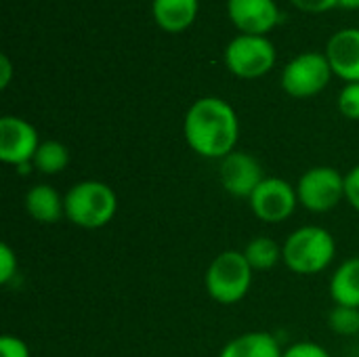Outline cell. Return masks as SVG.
Instances as JSON below:
<instances>
[{
	"label": "cell",
	"mask_w": 359,
	"mask_h": 357,
	"mask_svg": "<svg viewBox=\"0 0 359 357\" xmlns=\"http://www.w3.org/2000/svg\"><path fill=\"white\" fill-rule=\"evenodd\" d=\"M252 274L255 269L242 250H225L208 265L204 284L212 301L219 305H236L248 295L252 286Z\"/></svg>",
	"instance_id": "obj_4"
},
{
	"label": "cell",
	"mask_w": 359,
	"mask_h": 357,
	"mask_svg": "<svg viewBox=\"0 0 359 357\" xmlns=\"http://www.w3.org/2000/svg\"><path fill=\"white\" fill-rule=\"evenodd\" d=\"M339 6L341 8H347V11H358L359 0H339Z\"/></svg>",
	"instance_id": "obj_27"
},
{
	"label": "cell",
	"mask_w": 359,
	"mask_h": 357,
	"mask_svg": "<svg viewBox=\"0 0 359 357\" xmlns=\"http://www.w3.org/2000/svg\"><path fill=\"white\" fill-rule=\"evenodd\" d=\"M13 78V65L6 55H0V88H6Z\"/></svg>",
	"instance_id": "obj_26"
},
{
	"label": "cell",
	"mask_w": 359,
	"mask_h": 357,
	"mask_svg": "<svg viewBox=\"0 0 359 357\" xmlns=\"http://www.w3.org/2000/svg\"><path fill=\"white\" fill-rule=\"evenodd\" d=\"M328 326L334 335H341V337L359 335V309L334 305L328 314Z\"/></svg>",
	"instance_id": "obj_19"
},
{
	"label": "cell",
	"mask_w": 359,
	"mask_h": 357,
	"mask_svg": "<svg viewBox=\"0 0 359 357\" xmlns=\"http://www.w3.org/2000/svg\"><path fill=\"white\" fill-rule=\"evenodd\" d=\"M297 196L299 204L309 213H330L345 200V175L332 166H313L301 175Z\"/></svg>",
	"instance_id": "obj_6"
},
{
	"label": "cell",
	"mask_w": 359,
	"mask_h": 357,
	"mask_svg": "<svg viewBox=\"0 0 359 357\" xmlns=\"http://www.w3.org/2000/svg\"><path fill=\"white\" fill-rule=\"evenodd\" d=\"M40 137L34 124L17 116L0 118V160L11 166H21L34 162L40 147Z\"/></svg>",
	"instance_id": "obj_9"
},
{
	"label": "cell",
	"mask_w": 359,
	"mask_h": 357,
	"mask_svg": "<svg viewBox=\"0 0 359 357\" xmlns=\"http://www.w3.org/2000/svg\"><path fill=\"white\" fill-rule=\"evenodd\" d=\"M242 252L255 271H269L282 261V246L267 236L252 238Z\"/></svg>",
	"instance_id": "obj_17"
},
{
	"label": "cell",
	"mask_w": 359,
	"mask_h": 357,
	"mask_svg": "<svg viewBox=\"0 0 359 357\" xmlns=\"http://www.w3.org/2000/svg\"><path fill=\"white\" fill-rule=\"evenodd\" d=\"M227 15L240 34L265 36L282 19L276 0H227Z\"/></svg>",
	"instance_id": "obj_11"
},
{
	"label": "cell",
	"mask_w": 359,
	"mask_h": 357,
	"mask_svg": "<svg viewBox=\"0 0 359 357\" xmlns=\"http://www.w3.org/2000/svg\"><path fill=\"white\" fill-rule=\"evenodd\" d=\"M200 0H151V15L160 29L181 34L198 17Z\"/></svg>",
	"instance_id": "obj_13"
},
{
	"label": "cell",
	"mask_w": 359,
	"mask_h": 357,
	"mask_svg": "<svg viewBox=\"0 0 359 357\" xmlns=\"http://www.w3.org/2000/svg\"><path fill=\"white\" fill-rule=\"evenodd\" d=\"M332 78V67L322 53H301L282 72V88L294 99L320 95Z\"/></svg>",
	"instance_id": "obj_7"
},
{
	"label": "cell",
	"mask_w": 359,
	"mask_h": 357,
	"mask_svg": "<svg viewBox=\"0 0 359 357\" xmlns=\"http://www.w3.org/2000/svg\"><path fill=\"white\" fill-rule=\"evenodd\" d=\"M252 215L263 223H282L290 219L299 206L297 187L280 177H265L248 198Z\"/></svg>",
	"instance_id": "obj_8"
},
{
	"label": "cell",
	"mask_w": 359,
	"mask_h": 357,
	"mask_svg": "<svg viewBox=\"0 0 359 357\" xmlns=\"http://www.w3.org/2000/svg\"><path fill=\"white\" fill-rule=\"evenodd\" d=\"M276 46L265 36H236L225 48L227 69L242 80H255L265 76L276 65Z\"/></svg>",
	"instance_id": "obj_5"
},
{
	"label": "cell",
	"mask_w": 359,
	"mask_h": 357,
	"mask_svg": "<svg viewBox=\"0 0 359 357\" xmlns=\"http://www.w3.org/2000/svg\"><path fill=\"white\" fill-rule=\"evenodd\" d=\"M334 257L337 240L320 225H303L294 229L282 246V261L297 276H318L332 265Z\"/></svg>",
	"instance_id": "obj_2"
},
{
	"label": "cell",
	"mask_w": 359,
	"mask_h": 357,
	"mask_svg": "<svg viewBox=\"0 0 359 357\" xmlns=\"http://www.w3.org/2000/svg\"><path fill=\"white\" fill-rule=\"evenodd\" d=\"M25 210L27 215L38 221V223H44V225H53L57 221H61L65 217V200L63 196L46 185V183H40V185H34L32 189H27L25 194Z\"/></svg>",
	"instance_id": "obj_14"
},
{
	"label": "cell",
	"mask_w": 359,
	"mask_h": 357,
	"mask_svg": "<svg viewBox=\"0 0 359 357\" xmlns=\"http://www.w3.org/2000/svg\"><path fill=\"white\" fill-rule=\"evenodd\" d=\"M183 135L187 145L202 158L223 160L236 151L240 120L231 103L219 97H202L185 114Z\"/></svg>",
	"instance_id": "obj_1"
},
{
	"label": "cell",
	"mask_w": 359,
	"mask_h": 357,
	"mask_svg": "<svg viewBox=\"0 0 359 357\" xmlns=\"http://www.w3.org/2000/svg\"><path fill=\"white\" fill-rule=\"evenodd\" d=\"M219 179L225 191L233 198H250L263 177L261 162L248 151H231L219 164Z\"/></svg>",
	"instance_id": "obj_10"
},
{
	"label": "cell",
	"mask_w": 359,
	"mask_h": 357,
	"mask_svg": "<svg viewBox=\"0 0 359 357\" xmlns=\"http://www.w3.org/2000/svg\"><path fill=\"white\" fill-rule=\"evenodd\" d=\"M345 200L359 213V164L345 175Z\"/></svg>",
	"instance_id": "obj_24"
},
{
	"label": "cell",
	"mask_w": 359,
	"mask_h": 357,
	"mask_svg": "<svg viewBox=\"0 0 359 357\" xmlns=\"http://www.w3.org/2000/svg\"><path fill=\"white\" fill-rule=\"evenodd\" d=\"M284 349L280 347L278 339L269 332H246L231 339L219 357H282Z\"/></svg>",
	"instance_id": "obj_15"
},
{
	"label": "cell",
	"mask_w": 359,
	"mask_h": 357,
	"mask_svg": "<svg viewBox=\"0 0 359 357\" xmlns=\"http://www.w3.org/2000/svg\"><path fill=\"white\" fill-rule=\"evenodd\" d=\"M282 357H332L328 353L326 347L318 345V343H311V341H301V343H294L290 345L284 356Z\"/></svg>",
	"instance_id": "obj_23"
},
{
	"label": "cell",
	"mask_w": 359,
	"mask_h": 357,
	"mask_svg": "<svg viewBox=\"0 0 359 357\" xmlns=\"http://www.w3.org/2000/svg\"><path fill=\"white\" fill-rule=\"evenodd\" d=\"M63 200L67 221L82 229H101L118 213L116 191L107 183L97 179L74 183Z\"/></svg>",
	"instance_id": "obj_3"
},
{
	"label": "cell",
	"mask_w": 359,
	"mask_h": 357,
	"mask_svg": "<svg viewBox=\"0 0 359 357\" xmlns=\"http://www.w3.org/2000/svg\"><path fill=\"white\" fill-rule=\"evenodd\" d=\"M326 59L341 80L359 82V29L345 27L330 36L326 44Z\"/></svg>",
	"instance_id": "obj_12"
},
{
	"label": "cell",
	"mask_w": 359,
	"mask_h": 357,
	"mask_svg": "<svg viewBox=\"0 0 359 357\" xmlns=\"http://www.w3.org/2000/svg\"><path fill=\"white\" fill-rule=\"evenodd\" d=\"M339 112L349 120H359V82L345 84L339 95Z\"/></svg>",
	"instance_id": "obj_20"
},
{
	"label": "cell",
	"mask_w": 359,
	"mask_h": 357,
	"mask_svg": "<svg viewBox=\"0 0 359 357\" xmlns=\"http://www.w3.org/2000/svg\"><path fill=\"white\" fill-rule=\"evenodd\" d=\"M297 8L318 15V13H326L334 6H339V0H290Z\"/></svg>",
	"instance_id": "obj_25"
},
{
	"label": "cell",
	"mask_w": 359,
	"mask_h": 357,
	"mask_svg": "<svg viewBox=\"0 0 359 357\" xmlns=\"http://www.w3.org/2000/svg\"><path fill=\"white\" fill-rule=\"evenodd\" d=\"M19 274V261L8 244H0V284L8 286Z\"/></svg>",
	"instance_id": "obj_21"
},
{
	"label": "cell",
	"mask_w": 359,
	"mask_h": 357,
	"mask_svg": "<svg viewBox=\"0 0 359 357\" xmlns=\"http://www.w3.org/2000/svg\"><path fill=\"white\" fill-rule=\"evenodd\" d=\"M330 299L334 305L359 309V257L343 261L330 276Z\"/></svg>",
	"instance_id": "obj_16"
},
{
	"label": "cell",
	"mask_w": 359,
	"mask_h": 357,
	"mask_svg": "<svg viewBox=\"0 0 359 357\" xmlns=\"http://www.w3.org/2000/svg\"><path fill=\"white\" fill-rule=\"evenodd\" d=\"M0 356L2 357H32L29 347L23 339L13 337V335H2L0 337Z\"/></svg>",
	"instance_id": "obj_22"
},
{
	"label": "cell",
	"mask_w": 359,
	"mask_h": 357,
	"mask_svg": "<svg viewBox=\"0 0 359 357\" xmlns=\"http://www.w3.org/2000/svg\"><path fill=\"white\" fill-rule=\"evenodd\" d=\"M32 164L42 175H59L69 164V151L61 141L48 139L40 143Z\"/></svg>",
	"instance_id": "obj_18"
}]
</instances>
